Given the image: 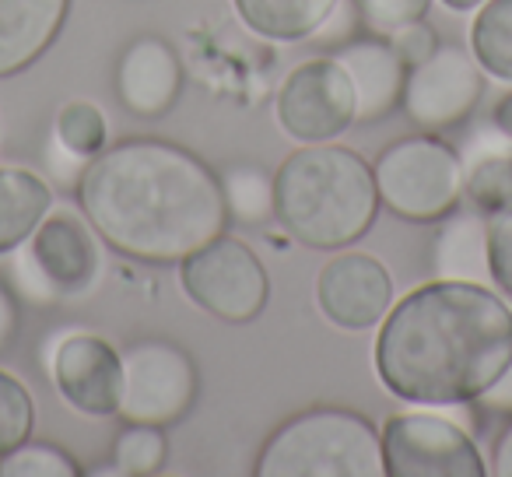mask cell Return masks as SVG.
I'll use <instances>...</instances> for the list:
<instances>
[{"label": "cell", "instance_id": "6da1fadb", "mask_svg": "<svg viewBox=\"0 0 512 477\" xmlns=\"http://www.w3.org/2000/svg\"><path fill=\"white\" fill-rule=\"evenodd\" d=\"M74 186L88 225L137 264H179L225 235L232 218L218 172L162 137L106 144Z\"/></svg>", "mask_w": 512, "mask_h": 477}, {"label": "cell", "instance_id": "7a4b0ae2", "mask_svg": "<svg viewBox=\"0 0 512 477\" xmlns=\"http://www.w3.org/2000/svg\"><path fill=\"white\" fill-rule=\"evenodd\" d=\"M512 362V306L491 285L435 278L379 323V383L407 404L481 400Z\"/></svg>", "mask_w": 512, "mask_h": 477}, {"label": "cell", "instance_id": "3957f363", "mask_svg": "<svg viewBox=\"0 0 512 477\" xmlns=\"http://www.w3.org/2000/svg\"><path fill=\"white\" fill-rule=\"evenodd\" d=\"M383 207L376 172L344 144H302L274 172V218L309 250L358 243Z\"/></svg>", "mask_w": 512, "mask_h": 477}, {"label": "cell", "instance_id": "277c9868", "mask_svg": "<svg viewBox=\"0 0 512 477\" xmlns=\"http://www.w3.org/2000/svg\"><path fill=\"white\" fill-rule=\"evenodd\" d=\"M260 477H383L379 428L348 407H313L271 432L256 456Z\"/></svg>", "mask_w": 512, "mask_h": 477}, {"label": "cell", "instance_id": "5b68a950", "mask_svg": "<svg viewBox=\"0 0 512 477\" xmlns=\"http://www.w3.org/2000/svg\"><path fill=\"white\" fill-rule=\"evenodd\" d=\"M386 211L414 225H432L463 204V158L439 134H411L386 144L372 165Z\"/></svg>", "mask_w": 512, "mask_h": 477}, {"label": "cell", "instance_id": "8992f818", "mask_svg": "<svg viewBox=\"0 0 512 477\" xmlns=\"http://www.w3.org/2000/svg\"><path fill=\"white\" fill-rule=\"evenodd\" d=\"M179 285L186 299L221 323H253L271 302V278L242 239L218 235L197 253L179 260Z\"/></svg>", "mask_w": 512, "mask_h": 477}, {"label": "cell", "instance_id": "52a82bcc", "mask_svg": "<svg viewBox=\"0 0 512 477\" xmlns=\"http://www.w3.org/2000/svg\"><path fill=\"white\" fill-rule=\"evenodd\" d=\"M200 397V372L190 351L176 341L148 337L123 351L120 407L116 418L141 425H176Z\"/></svg>", "mask_w": 512, "mask_h": 477}, {"label": "cell", "instance_id": "ba28073f", "mask_svg": "<svg viewBox=\"0 0 512 477\" xmlns=\"http://www.w3.org/2000/svg\"><path fill=\"white\" fill-rule=\"evenodd\" d=\"M386 477H484L477 442L456 421L428 411H407L386 418L379 428Z\"/></svg>", "mask_w": 512, "mask_h": 477}, {"label": "cell", "instance_id": "9c48e42d", "mask_svg": "<svg viewBox=\"0 0 512 477\" xmlns=\"http://www.w3.org/2000/svg\"><path fill=\"white\" fill-rule=\"evenodd\" d=\"M484 99V71L474 53L456 43H439L432 57L407 71L404 102L407 120L425 134H446L474 116Z\"/></svg>", "mask_w": 512, "mask_h": 477}, {"label": "cell", "instance_id": "30bf717a", "mask_svg": "<svg viewBox=\"0 0 512 477\" xmlns=\"http://www.w3.org/2000/svg\"><path fill=\"white\" fill-rule=\"evenodd\" d=\"M355 88L334 57L302 60L274 99L281 130L299 144L337 141L355 123Z\"/></svg>", "mask_w": 512, "mask_h": 477}, {"label": "cell", "instance_id": "8fae6325", "mask_svg": "<svg viewBox=\"0 0 512 477\" xmlns=\"http://www.w3.org/2000/svg\"><path fill=\"white\" fill-rule=\"evenodd\" d=\"M22 267L36 274L46 299L57 295H78L95 281L99 271V250L85 221L74 214H46L39 228L29 235L22 253Z\"/></svg>", "mask_w": 512, "mask_h": 477}, {"label": "cell", "instance_id": "7c38bea8", "mask_svg": "<svg viewBox=\"0 0 512 477\" xmlns=\"http://www.w3.org/2000/svg\"><path fill=\"white\" fill-rule=\"evenodd\" d=\"M316 299L334 327L369 330L393 306V278L369 253H337L316 281Z\"/></svg>", "mask_w": 512, "mask_h": 477}, {"label": "cell", "instance_id": "4fadbf2b", "mask_svg": "<svg viewBox=\"0 0 512 477\" xmlns=\"http://www.w3.org/2000/svg\"><path fill=\"white\" fill-rule=\"evenodd\" d=\"M123 355L95 334H71L53 351V383L81 414L109 418L120 407Z\"/></svg>", "mask_w": 512, "mask_h": 477}, {"label": "cell", "instance_id": "5bb4252c", "mask_svg": "<svg viewBox=\"0 0 512 477\" xmlns=\"http://www.w3.org/2000/svg\"><path fill=\"white\" fill-rule=\"evenodd\" d=\"M116 95L141 120H162L183 92V60L162 36H137L116 60Z\"/></svg>", "mask_w": 512, "mask_h": 477}, {"label": "cell", "instance_id": "9a60e30c", "mask_svg": "<svg viewBox=\"0 0 512 477\" xmlns=\"http://www.w3.org/2000/svg\"><path fill=\"white\" fill-rule=\"evenodd\" d=\"M334 60L344 67L355 88V123H383L404 102L407 71L404 57L386 36H362L344 43L334 53Z\"/></svg>", "mask_w": 512, "mask_h": 477}, {"label": "cell", "instance_id": "2e32d148", "mask_svg": "<svg viewBox=\"0 0 512 477\" xmlns=\"http://www.w3.org/2000/svg\"><path fill=\"white\" fill-rule=\"evenodd\" d=\"M67 11L71 0H0V78L36 64L57 43Z\"/></svg>", "mask_w": 512, "mask_h": 477}, {"label": "cell", "instance_id": "e0dca14e", "mask_svg": "<svg viewBox=\"0 0 512 477\" xmlns=\"http://www.w3.org/2000/svg\"><path fill=\"white\" fill-rule=\"evenodd\" d=\"M439 239H435V274L446 281H474L491 285L488 271V225L481 211L446 214Z\"/></svg>", "mask_w": 512, "mask_h": 477}, {"label": "cell", "instance_id": "ac0fdd59", "mask_svg": "<svg viewBox=\"0 0 512 477\" xmlns=\"http://www.w3.org/2000/svg\"><path fill=\"white\" fill-rule=\"evenodd\" d=\"M242 25L274 43H299L330 22L337 0H235Z\"/></svg>", "mask_w": 512, "mask_h": 477}, {"label": "cell", "instance_id": "d6986e66", "mask_svg": "<svg viewBox=\"0 0 512 477\" xmlns=\"http://www.w3.org/2000/svg\"><path fill=\"white\" fill-rule=\"evenodd\" d=\"M50 207L53 193L46 179L29 169H0V257L29 243Z\"/></svg>", "mask_w": 512, "mask_h": 477}, {"label": "cell", "instance_id": "ffe728a7", "mask_svg": "<svg viewBox=\"0 0 512 477\" xmlns=\"http://www.w3.org/2000/svg\"><path fill=\"white\" fill-rule=\"evenodd\" d=\"M470 53L484 74L512 81V0H484L470 25Z\"/></svg>", "mask_w": 512, "mask_h": 477}, {"label": "cell", "instance_id": "44dd1931", "mask_svg": "<svg viewBox=\"0 0 512 477\" xmlns=\"http://www.w3.org/2000/svg\"><path fill=\"white\" fill-rule=\"evenodd\" d=\"M221 190H225L228 214L242 225H264L267 218H274V176L264 165H228L221 172Z\"/></svg>", "mask_w": 512, "mask_h": 477}, {"label": "cell", "instance_id": "7402d4cb", "mask_svg": "<svg viewBox=\"0 0 512 477\" xmlns=\"http://www.w3.org/2000/svg\"><path fill=\"white\" fill-rule=\"evenodd\" d=\"M463 197L481 214L509 211L512 207V155L509 151H491L477 155L463 172Z\"/></svg>", "mask_w": 512, "mask_h": 477}, {"label": "cell", "instance_id": "603a6c76", "mask_svg": "<svg viewBox=\"0 0 512 477\" xmlns=\"http://www.w3.org/2000/svg\"><path fill=\"white\" fill-rule=\"evenodd\" d=\"M113 460L120 474L130 477H148L158 474L169 460V435L162 425H141V421H127L113 442Z\"/></svg>", "mask_w": 512, "mask_h": 477}, {"label": "cell", "instance_id": "cb8c5ba5", "mask_svg": "<svg viewBox=\"0 0 512 477\" xmlns=\"http://www.w3.org/2000/svg\"><path fill=\"white\" fill-rule=\"evenodd\" d=\"M53 134H57L60 148L88 162V158L99 155L109 144V123L102 116V109L92 106V102H67L57 113Z\"/></svg>", "mask_w": 512, "mask_h": 477}, {"label": "cell", "instance_id": "d4e9b609", "mask_svg": "<svg viewBox=\"0 0 512 477\" xmlns=\"http://www.w3.org/2000/svg\"><path fill=\"white\" fill-rule=\"evenodd\" d=\"M0 477H81V467L67 449L53 442L25 439L0 456Z\"/></svg>", "mask_w": 512, "mask_h": 477}, {"label": "cell", "instance_id": "484cf974", "mask_svg": "<svg viewBox=\"0 0 512 477\" xmlns=\"http://www.w3.org/2000/svg\"><path fill=\"white\" fill-rule=\"evenodd\" d=\"M36 428V404L25 383L11 372L0 369V456L32 439Z\"/></svg>", "mask_w": 512, "mask_h": 477}, {"label": "cell", "instance_id": "4316f807", "mask_svg": "<svg viewBox=\"0 0 512 477\" xmlns=\"http://www.w3.org/2000/svg\"><path fill=\"white\" fill-rule=\"evenodd\" d=\"M358 22L376 36H390L400 25L421 22L432 11V0H351Z\"/></svg>", "mask_w": 512, "mask_h": 477}, {"label": "cell", "instance_id": "83f0119b", "mask_svg": "<svg viewBox=\"0 0 512 477\" xmlns=\"http://www.w3.org/2000/svg\"><path fill=\"white\" fill-rule=\"evenodd\" d=\"M488 225V271L491 285L502 292V299L512 306V207L509 211L484 214Z\"/></svg>", "mask_w": 512, "mask_h": 477}, {"label": "cell", "instance_id": "f1b7e54d", "mask_svg": "<svg viewBox=\"0 0 512 477\" xmlns=\"http://www.w3.org/2000/svg\"><path fill=\"white\" fill-rule=\"evenodd\" d=\"M386 39L397 46V53L404 57L407 67L421 64L425 57H432L435 46H439V36H435V29L425 22V18H421V22H411V25H400V29L390 32Z\"/></svg>", "mask_w": 512, "mask_h": 477}, {"label": "cell", "instance_id": "f546056e", "mask_svg": "<svg viewBox=\"0 0 512 477\" xmlns=\"http://www.w3.org/2000/svg\"><path fill=\"white\" fill-rule=\"evenodd\" d=\"M18 327H22V313H18V299L4 281H0V355L11 351L18 337Z\"/></svg>", "mask_w": 512, "mask_h": 477}, {"label": "cell", "instance_id": "4dcf8cb0", "mask_svg": "<svg viewBox=\"0 0 512 477\" xmlns=\"http://www.w3.org/2000/svg\"><path fill=\"white\" fill-rule=\"evenodd\" d=\"M488 474L495 477H512V425L498 435L495 442V453H491V463H488Z\"/></svg>", "mask_w": 512, "mask_h": 477}, {"label": "cell", "instance_id": "1f68e13d", "mask_svg": "<svg viewBox=\"0 0 512 477\" xmlns=\"http://www.w3.org/2000/svg\"><path fill=\"white\" fill-rule=\"evenodd\" d=\"M481 404L495 407V411H512V362H509V369L498 376V383L481 397Z\"/></svg>", "mask_w": 512, "mask_h": 477}, {"label": "cell", "instance_id": "d6a6232c", "mask_svg": "<svg viewBox=\"0 0 512 477\" xmlns=\"http://www.w3.org/2000/svg\"><path fill=\"white\" fill-rule=\"evenodd\" d=\"M491 120H495V130H498V134H502L505 141H512V92L505 95L502 102H498V106H495V116H491Z\"/></svg>", "mask_w": 512, "mask_h": 477}, {"label": "cell", "instance_id": "836d02e7", "mask_svg": "<svg viewBox=\"0 0 512 477\" xmlns=\"http://www.w3.org/2000/svg\"><path fill=\"white\" fill-rule=\"evenodd\" d=\"M442 4L453 11H474V8H481L484 0H442Z\"/></svg>", "mask_w": 512, "mask_h": 477}]
</instances>
